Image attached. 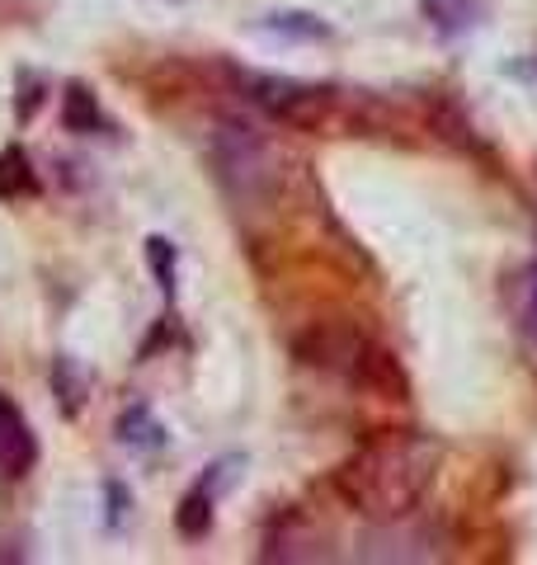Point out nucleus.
<instances>
[{
    "instance_id": "obj_3",
    "label": "nucleus",
    "mask_w": 537,
    "mask_h": 565,
    "mask_svg": "<svg viewBox=\"0 0 537 565\" xmlns=\"http://www.w3.org/2000/svg\"><path fill=\"white\" fill-rule=\"evenodd\" d=\"M236 457H227V462H212L203 467V476L193 481V490L185 494V504H179V533L185 537H203L212 527V504H218V494L236 481Z\"/></svg>"
},
{
    "instance_id": "obj_5",
    "label": "nucleus",
    "mask_w": 537,
    "mask_h": 565,
    "mask_svg": "<svg viewBox=\"0 0 537 565\" xmlns=\"http://www.w3.org/2000/svg\"><path fill=\"white\" fill-rule=\"evenodd\" d=\"M24 193H39V180L29 170V156L20 147L0 151V199H24Z\"/></svg>"
},
{
    "instance_id": "obj_10",
    "label": "nucleus",
    "mask_w": 537,
    "mask_h": 565,
    "mask_svg": "<svg viewBox=\"0 0 537 565\" xmlns=\"http://www.w3.org/2000/svg\"><path fill=\"white\" fill-rule=\"evenodd\" d=\"M524 326H528V334L537 340V264L524 274Z\"/></svg>"
},
{
    "instance_id": "obj_1",
    "label": "nucleus",
    "mask_w": 537,
    "mask_h": 565,
    "mask_svg": "<svg viewBox=\"0 0 537 565\" xmlns=\"http://www.w3.org/2000/svg\"><path fill=\"white\" fill-rule=\"evenodd\" d=\"M443 462L439 438L420 429H382L335 471V490L368 523H401L420 509Z\"/></svg>"
},
{
    "instance_id": "obj_6",
    "label": "nucleus",
    "mask_w": 537,
    "mask_h": 565,
    "mask_svg": "<svg viewBox=\"0 0 537 565\" xmlns=\"http://www.w3.org/2000/svg\"><path fill=\"white\" fill-rule=\"evenodd\" d=\"M66 128H71V132H90V128H99V109L90 104L85 85H71V90H66Z\"/></svg>"
},
{
    "instance_id": "obj_2",
    "label": "nucleus",
    "mask_w": 537,
    "mask_h": 565,
    "mask_svg": "<svg viewBox=\"0 0 537 565\" xmlns=\"http://www.w3.org/2000/svg\"><path fill=\"white\" fill-rule=\"evenodd\" d=\"M241 85L264 114L293 122V128H316V122L330 114L326 85H302V81H283V76H241Z\"/></svg>"
},
{
    "instance_id": "obj_8",
    "label": "nucleus",
    "mask_w": 537,
    "mask_h": 565,
    "mask_svg": "<svg viewBox=\"0 0 537 565\" xmlns=\"http://www.w3.org/2000/svg\"><path fill=\"white\" fill-rule=\"evenodd\" d=\"M151 264H156V278H160V288L166 292H175V245H166L160 236H151Z\"/></svg>"
},
{
    "instance_id": "obj_7",
    "label": "nucleus",
    "mask_w": 537,
    "mask_h": 565,
    "mask_svg": "<svg viewBox=\"0 0 537 565\" xmlns=\"http://www.w3.org/2000/svg\"><path fill=\"white\" fill-rule=\"evenodd\" d=\"M62 392H71V396H66V411L76 415L81 401H85V396H81V392H85V377H76V363H71V359H57V396H62Z\"/></svg>"
},
{
    "instance_id": "obj_4",
    "label": "nucleus",
    "mask_w": 537,
    "mask_h": 565,
    "mask_svg": "<svg viewBox=\"0 0 537 565\" xmlns=\"http://www.w3.org/2000/svg\"><path fill=\"white\" fill-rule=\"evenodd\" d=\"M33 462H39V438L14 396L0 392V476H29Z\"/></svg>"
},
{
    "instance_id": "obj_9",
    "label": "nucleus",
    "mask_w": 537,
    "mask_h": 565,
    "mask_svg": "<svg viewBox=\"0 0 537 565\" xmlns=\"http://www.w3.org/2000/svg\"><path fill=\"white\" fill-rule=\"evenodd\" d=\"M268 29H278V33H307V39H320V33H326V24H312V14H274Z\"/></svg>"
}]
</instances>
